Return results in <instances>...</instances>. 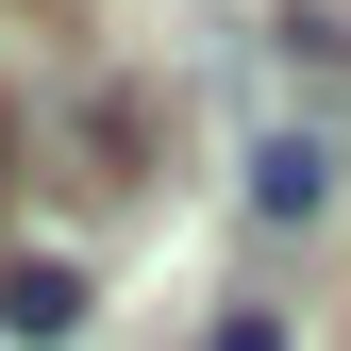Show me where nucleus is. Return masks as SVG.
<instances>
[{
	"label": "nucleus",
	"instance_id": "obj_1",
	"mask_svg": "<svg viewBox=\"0 0 351 351\" xmlns=\"http://www.w3.org/2000/svg\"><path fill=\"white\" fill-rule=\"evenodd\" d=\"M0 335H17V351H67L84 335V268H67V251H0Z\"/></svg>",
	"mask_w": 351,
	"mask_h": 351
},
{
	"label": "nucleus",
	"instance_id": "obj_2",
	"mask_svg": "<svg viewBox=\"0 0 351 351\" xmlns=\"http://www.w3.org/2000/svg\"><path fill=\"white\" fill-rule=\"evenodd\" d=\"M318 201H335V134H318V117L251 134V217H318Z\"/></svg>",
	"mask_w": 351,
	"mask_h": 351
},
{
	"label": "nucleus",
	"instance_id": "obj_3",
	"mask_svg": "<svg viewBox=\"0 0 351 351\" xmlns=\"http://www.w3.org/2000/svg\"><path fill=\"white\" fill-rule=\"evenodd\" d=\"M201 351H285V318H268V301H234V318H217Z\"/></svg>",
	"mask_w": 351,
	"mask_h": 351
}]
</instances>
